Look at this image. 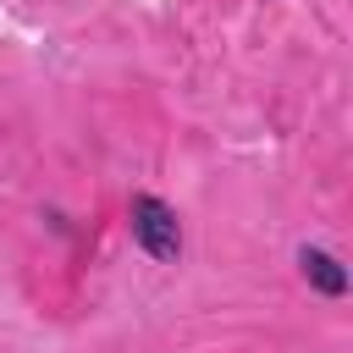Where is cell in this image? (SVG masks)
Returning a JSON list of instances; mask_svg holds the SVG:
<instances>
[{
    "instance_id": "cell-2",
    "label": "cell",
    "mask_w": 353,
    "mask_h": 353,
    "mask_svg": "<svg viewBox=\"0 0 353 353\" xmlns=\"http://www.w3.org/2000/svg\"><path fill=\"white\" fill-rule=\"evenodd\" d=\"M298 270H303V281H309L314 292H325V298H342V292H347V270H342V259L325 254V248H314V243L298 248Z\"/></svg>"
},
{
    "instance_id": "cell-1",
    "label": "cell",
    "mask_w": 353,
    "mask_h": 353,
    "mask_svg": "<svg viewBox=\"0 0 353 353\" xmlns=\"http://www.w3.org/2000/svg\"><path fill=\"white\" fill-rule=\"evenodd\" d=\"M127 226H132V243H138L149 259H160V265H176V259H182V221H176V210H171L165 199L132 193Z\"/></svg>"
}]
</instances>
